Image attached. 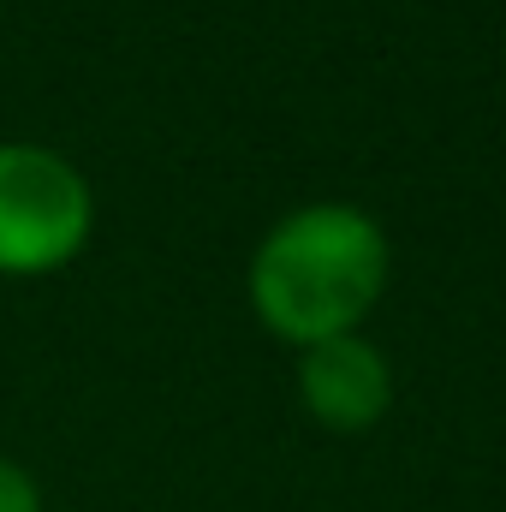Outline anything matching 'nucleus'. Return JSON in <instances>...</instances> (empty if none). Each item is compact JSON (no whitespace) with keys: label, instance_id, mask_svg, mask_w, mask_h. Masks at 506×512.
Masks as SVG:
<instances>
[{"label":"nucleus","instance_id":"obj_2","mask_svg":"<svg viewBox=\"0 0 506 512\" xmlns=\"http://www.w3.org/2000/svg\"><path fill=\"white\" fill-rule=\"evenodd\" d=\"M96 191L90 179L48 143L6 137L0 143V274L36 280L66 268L90 245Z\"/></svg>","mask_w":506,"mask_h":512},{"label":"nucleus","instance_id":"obj_3","mask_svg":"<svg viewBox=\"0 0 506 512\" xmlns=\"http://www.w3.org/2000/svg\"><path fill=\"white\" fill-rule=\"evenodd\" d=\"M298 399L304 411L334 429V435H364L376 429L393 405V370L376 340L364 334H334L322 346L298 352Z\"/></svg>","mask_w":506,"mask_h":512},{"label":"nucleus","instance_id":"obj_1","mask_svg":"<svg viewBox=\"0 0 506 512\" xmlns=\"http://www.w3.org/2000/svg\"><path fill=\"white\" fill-rule=\"evenodd\" d=\"M393 274V245L358 203H304L280 215L251 256L245 292L256 322L292 352L358 334Z\"/></svg>","mask_w":506,"mask_h":512},{"label":"nucleus","instance_id":"obj_4","mask_svg":"<svg viewBox=\"0 0 506 512\" xmlns=\"http://www.w3.org/2000/svg\"><path fill=\"white\" fill-rule=\"evenodd\" d=\"M0 512H42V489L18 459H0Z\"/></svg>","mask_w":506,"mask_h":512}]
</instances>
